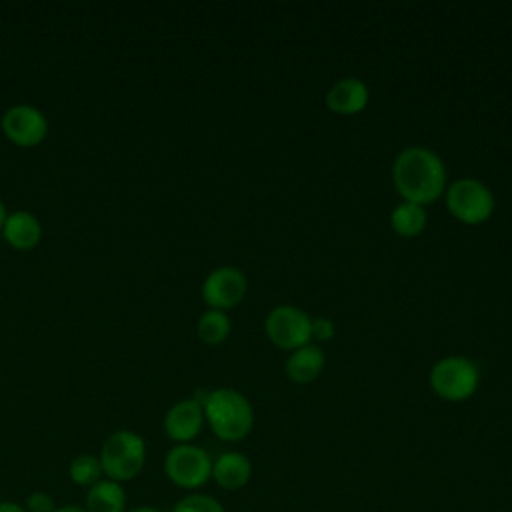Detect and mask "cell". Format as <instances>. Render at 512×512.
<instances>
[{
  "mask_svg": "<svg viewBox=\"0 0 512 512\" xmlns=\"http://www.w3.org/2000/svg\"><path fill=\"white\" fill-rule=\"evenodd\" d=\"M392 182L402 200L426 206L446 190L444 160L432 148L420 144L406 146L392 162Z\"/></svg>",
  "mask_w": 512,
  "mask_h": 512,
  "instance_id": "6da1fadb",
  "label": "cell"
},
{
  "mask_svg": "<svg viewBox=\"0 0 512 512\" xmlns=\"http://www.w3.org/2000/svg\"><path fill=\"white\" fill-rule=\"evenodd\" d=\"M204 420L224 442L244 440L254 426V408L250 400L234 388H216L202 398Z\"/></svg>",
  "mask_w": 512,
  "mask_h": 512,
  "instance_id": "7a4b0ae2",
  "label": "cell"
},
{
  "mask_svg": "<svg viewBox=\"0 0 512 512\" xmlns=\"http://www.w3.org/2000/svg\"><path fill=\"white\" fill-rule=\"evenodd\" d=\"M98 458L104 476L122 484L142 472L146 464V442L134 430H116L104 440Z\"/></svg>",
  "mask_w": 512,
  "mask_h": 512,
  "instance_id": "3957f363",
  "label": "cell"
},
{
  "mask_svg": "<svg viewBox=\"0 0 512 512\" xmlns=\"http://www.w3.org/2000/svg\"><path fill=\"white\" fill-rule=\"evenodd\" d=\"M480 384L478 364L462 354H448L430 368V386L436 396L448 402L470 398Z\"/></svg>",
  "mask_w": 512,
  "mask_h": 512,
  "instance_id": "277c9868",
  "label": "cell"
},
{
  "mask_svg": "<svg viewBox=\"0 0 512 512\" xmlns=\"http://www.w3.org/2000/svg\"><path fill=\"white\" fill-rule=\"evenodd\" d=\"M444 196L450 214L466 224H480L488 220L496 208V198L488 184L472 176L456 178L448 184Z\"/></svg>",
  "mask_w": 512,
  "mask_h": 512,
  "instance_id": "5b68a950",
  "label": "cell"
},
{
  "mask_svg": "<svg viewBox=\"0 0 512 512\" xmlns=\"http://www.w3.org/2000/svg\"><path fill=\"white\" fill-rule=\"evenodd\" d=\"M168 480L184 490H196L212 478V458L196 444H174L164 456Z\"/></svg>",
  "mask_w": 512,
  "mask_h": 512,
  "instance_id": "8992f818",
  "label": "cell"
},
{
  "mask_svg": "<svg viewBox=\"0 0 512 512\" xmlns=\"http://www.w3.org/2000/svg\"><path fill=\"white\" fill-rule=\"evenodd\" d=\"M264 330L278 348L292 352L312 340V316L294 304H278L268 312Z\"/></svg>",
  "mask_w": 512,
  "mask_h": 512,
  "instance_id": "52a82bcc",
  "label": "cell"
},
{
  "mask_svg": "<svg viewBox=\"0 0 512 512\" xmlns=\"http://www.w3.org/2000/svg\"><path fill=\"white\" fill-rule=\"evenodd\" d=\"M248 290L246 274L238 266H218L202 282V298L210 308L228 310L242 302Z\"/></svg>",
  "mask_w": 512,
  "mask_h": 512,
  "instance_id": "ba28073f",
  "label": "cell"
},
{
  "mask_svg": "<svg viewBox=\"0 0 512 512\" xmlns=\"http://www.w3.org/2000/svg\"><path fill=\"white\" fill-rule=\"evenodd\" d=\"M2 130L8 140L30 148L40 144L48 134V120L42 110L32 104L10 106L2 116Z\"/></svg>",
  "mask_w": 512,
  "mask_h": 512,
  "instance_id": "9c48e42d",
  "label": "cell"
},
{
  "mask_svg": "<svg viewBox=\"0 0 512 512\" xmlns=\"http://www.w3.org/2000/svg\"><path fill=\"white\" fill-rule=\"evenodd\" d=\"M204 410L198 398H184L172 404L164 416V432L176 444H190L204 426Z\"/></svg>",
  "mask_w": 512,
  "mask_h": 512,
  "instance_id": "30bf717a",
  "label": "cell"
},
{
  "mask_svg": "<svg viewBox=\"0 0 512 512\" xmlns=\"http://www.w3.org/2000/svg\"><path fill=\"white\" fill-rule=\"evenodd\" d=\"M370 98L368 84L358 76L338 78L326 92V106L336 114H358Z\"/></svg>",
  "mask_w": 512,
  "mask_h": 512,
  "instance_id": "8fae6325",
  "label": "cell"
},
{
  "mask_svg": "<svg viewBox=\"0 0 512 512\" xmlns=\"http://www.w3.org/2000/svg\"><path fill=\"white\" fill-rule=\"evenodd\" d=\"M324 366H326V354L314 342H308V344L292 350L284 364L288 378L296 384H308V382L316 380L322 374Z\"/></svg>",
  "mask_w": 512,
  "mask_h": 512,
  "instance_id": "7c38bea8",
  "label": "cell"
},
{
  "mask_svg": "<svg viewBox=\"0 0 512 512\" xmlns=\"http://www.w3.org/2000/svg\"><path fill=\"white\" fill-rule=\"evenodd\" d=\"M252 476V462L248 456L236 450L222 452L212 460V478L224 490H240L248 484Z\"/></svg>",
  "mask_w": 512,
  "mask_h": 512,
  "instance_id": "4fadbf2b",
  "label": "cell"
},
{
  "mask_svg": "<svg viewBox=\"0 0 512 512\" xmlns=\"http://www.w3.org/2000/svg\"><path fill=\"white\" fill-rule=\"evenodd\" d=\"M4 240L16 248V250H30L40 242L42 226L38 218L32 212L16 210L6 216V222L2 226Z\"/></svg>",
  "mask_w": 512,
  "mask_h": 512,
  "instance_id": "5bb4252c",
  "label": "cell"
},
{
  "mask_svg": "<svg viewBox=\"0 0 512 512\" xmlns=\"http://www.w3.org/2000/svg\"><path fill=\"white\" fill-rule=\"evenodd\" d=\"M126 490L120 482L102 478L86 492V512H126Z\"/></svg>",
  "mask_w": 512,
  "mask_h": 512,
  "instance_id": "9a60e30c",
  "label": "cell"
},
{
  "mask_svg": "<svg viewBox=\"0 0 512 512\" xmlns=\"http://www.w3.org/2000/svg\"><path fill=\"white\" fill-rule=\"evenodd\" d=\"M426 222H428V214H426L424 206L414 204V202L402 200L390 212L392 230L400 236H406V238L418 236L426 228Z\"/></svg>",
  "mask_w": 512,
  "mask_h": 512,
  "instance_id": "2e32d148",
  "label": "cell"
},
{
  "mask_svg": "<svg viewBox=\"0 0 512 512\" xmlns=\"http://www.w3.org/2000/svg\"><path fill=\"white\" fill-rule=\"evenodd\" d=\"M230 318L224 310H216V308H208L200 318H198V324H196V330H198V336L202 342L206 344H220L228 338L230 334Z\"/></svg>",
  "mask_w": 512,
  "mask_h": 512,
  "instance_id": "e0dca14e",
  "label": "cell"
},
{
  "mask_svg": "<svg viewBox=\"0 0 512 512\" xmlns=\"http://www.w3.org/2000/svg\"><path fill=\"white\" fill-rule=\"evenodd\" d=\"M102 464L100 458L94 454H80L76 458H72L70 468H68V476L76 486H86L90 488L92 484H96L98 480H102Z\"/></svg>",
  "mask_w": 512,
  "mask_h": 512,
  "instance_id": "ac0fdd59",
  "label": "cell"
},
{
  "mask_svg": "<svg viewBox=\"0 0 512 512\" xmlns=\"http://www.w3.org/2000/svg\"><path fill=\"white\" fill-rule=\"evenodd\" d=\"M172 512H224V506L210 494L190 492L172 506Z\"/></svg>",
  "mask_w": 512,
  "mask_h": 512,
  "instance_id": "d6986e66",
  "label": "cell"
},
{
  "mask_svg": "<svg viewBox=\"0 0 512 512\" xmlns=\"http://www.w3.org/2000/svg\"><path fill=\"white\" fill-rule=\"evenodd\" d=\"M24 510L26 512H54L56 504H54V498L48 492L36 490L32 494H28V498L24 502Z\"/></svg>",
  "mask_w": 512,
  "mask_h": 512,
  "instance_id": "ffe728a7",
  "label": "cell"
},
{
  "mask_svg": "<svg viewBox=\"0 0 512 512\" xmlns=\"http://www.w3.org/2000/svg\"><path fill=\"white\" fill-rule=\"evenodd\" d=\"M334 332H336V324L332 318H328V316L312 318V338L326 342V340H332Z\"/></svg>",
  "mask_w": 512,
  "mask_h": 512,
  "instance_id": "44dd1931",
  "label": "cell"
},
{
  "mask_svg": "<svg viewBox=\"0 0 512 512\" xmlns=\"http://www.w3.org/2000/svg\"><path fill=\"white\" fill-rule=\"evenodd\" d=\"M0 512H26L24 506L12 502V500H0Z\"/></svg>",
  "mask_w": 512,
  "mask_h": 512,
  "instance_id": "7402d4cb",
  "label": "cell"
},
{
  "mask_svg": "<svg viewBox=\"0 0 512 512\" xmlns=\"http://www.w3.org/2000/svg\"><path fill=\"white\" fill-rule=\"evenodd\" d=\"M54 512H86V508H82L78 504H64V506H56Z\"/></svg>",
  "mask_w": 512,
  "mask_h": 512,
  "instance_id": "603a6c76",
  "label": "cell"
},
{
  "mask_svg": "<svg viewBox=\"0 0 512 512\" xmlns=\"http://www.w3.org/2000/svg\"><path fill=\"white\" fill-rule=\"evenodd\" d=\"M126 512H162V510L154 508V506H136V508H130Z\"/></svg>",
  "mask_w": 512,
  "mask_h": 512,
  "instance_id": "cb8c5ba5",
  "label": "cell"
},
{
  "mask_svg": "<svg viewBox=\"0 0 512 512\" xmlns=\"http://www.w3.org/2000/svg\"><path fill=\"white\" fill-rule=\"evenodd\" d=\"M6 208H4V202L0 200V230H2V226H4V222H6Z\"/></svg>",
  "mask_w": 512,
  "mask_h": 512,
  "instance_id": "d4e9b609",
  "label": "cell"
}]
</instances>
